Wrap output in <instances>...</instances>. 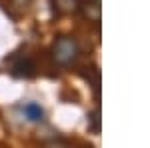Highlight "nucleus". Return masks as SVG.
I'll return each mask as SVG.
<instances>
[{
  "mask_svg": "<svg viewBox=\"0 0 150 148\" xmlns=\"http://www.w3.org/2000/svg\"><path fill=\"white\" fill-rule=\"evenodd\" d=\"M14 76H18V78H32L36 74V64L32 58L24 56V58H18V62H14L12 64V70H10Z\"/></svg>",
  "mask_w": 150,
  "mask_h": 148,
  "instance_id": "nucleus-3",
  "label": "nucleus"
},
{
  "mask_svg": "<svg viewBox=\"0 0 150 148\" xmlns=\"http://www.w3.org/2000/svg\"><path fill=\"white\" fill-rule=\"evenodd\" d=\"M82 0H50V8L54 16H66L80 10Z\"/></svg>",
  "mask_w": 150,
  "mask_h": 148,
  "instance_id": "nucleus-2",
  "label": "nucleus"
},
{
  "mask_svg": "<svg viewBox=\"0 0 150 148\" xmlns=\"http://www.w3.org/2000/svg\"><path fill=\"white\" fill-rule=\"evenodd\" d=\"M22 114L26 116L28 122H42V118H44V110L40 108V104H36V102L24 104Z\"/></svg>",
  "mask_w": 150,
  "mask_h": 148,
  "instance_id": "nucleus-4",
  "label": "nucleus"
},
{
  "mask_svg": "<svg viewBox=\"0 0 150 148\" xmlns=\"http://www.w3.org/2000/svg\"><path fill=\"white\" fill-rule=\"evenodd\" d=\"M90 120H92V132H98L100 130V118H98V108L90 114Z\"/></svg>",
  "mask_w": 150,
  "mask_h": 148,
  "instance_id": "nucleus-6",
  "label": "nucleus"
},
{
  "mask_svg": "<svg viewBox=\"0 0 150 148\" xmlns=\"http://www.w3.org/2000/svg\"><path fill=\"white\" fill-rule=\"evenodd\" d=\"M88 72L84 74V78L88 80V84H92L94 88V94L98 96V86H100V70L96 68V66H90V68H86Z\"/></svg>",
  "mask_w": 150,
  "mask_h": 148,
  "instance_id": "nucleus-5",
  "label": "nucleus"
},
{
  "mask_svg": "<svg viewBox=\"0 0 150 148\" xmlns=\"http://www.w3.org/2000/svg\"><path fill=\"white\" fill-rule=\"evenodd\" d=\"M50 54L58 66H72L80 56V44L74 36H58L50 48Z\"/></svg>",
  "mask_w": 150,
  "mask_h": 148,
  "instance_id": "nucleus-1",
  "label": "nucleus"
}]
</instances>
